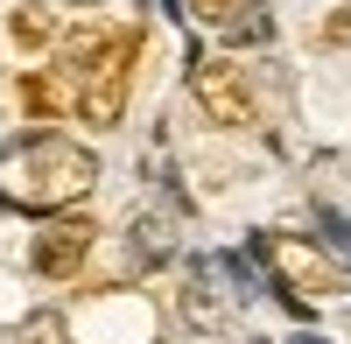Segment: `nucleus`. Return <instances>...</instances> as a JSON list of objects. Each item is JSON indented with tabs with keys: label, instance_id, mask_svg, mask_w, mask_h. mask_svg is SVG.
Returning <instances> with one entry per match:
<instances>
[{
	"label": "nucleus",
	"instance_id": "7ed1b4c3",
	"mask_svg": "<svg viewBox=\"0 0 351 344\" xmlns=\"http://www.w3.org/2000/svg\"><path fill=\"white\" fill-rule=\"evenodd\" d=\"M134 56H141V36L134 28H112L106 49L84 64V84H77V120L92 134H112L127 120V92H134Z\"/></svg>",
	"mask_w": 351,
	"mask_h": 344
},
{
	"label": "nucleus",
	"instance_id": "f8f14e48",
	"mask_svg": "<svg viewBox=\"0 0 351 344\" xmlns=\"http://www.w3.org/2000/svg\"><path fill=\"white\" fill-rule=\"evenodd\" d=\"M64 8H99V0H64Z\"/></svg>",
	"mask_w": 351,
	"mask_h": 344
},
{
	"label": "nucleus",
	"instance_id": "20e7f679",
	"mask_svg": "<svg viewBox=\"0 0 351 344\" xmlns=\"http://www.w3.org/2000/svg\"><path fill=\"white\" fill-rule=\"evenodd\" d=\"M190 99H197L204 120L225 127V134L260 120V99H253V84H246V71L232 64V56H204V49L190 56Z\"/></svg>",
	"mask_w": 351,
	"mask_h": 344
},
{
	"label": "nucleus",
	"instance_id": "9d476101",
	"mask_svg": "<svg viewBox=\"0 0 351 344\" xmlns=\"http://www.w3.org/2000/svg\"><path fill=\"white\" fill-rule=\"evenodd\" d=\"M218 36H225V42H274V14H267V8H253V0H246V8L232 14V21L218 28Z\"/></svg>",
	"mask_w": 351,
	"mask_h": 344
},
{
	"label": "nucleus",
	"instance_id": "f03ea898",
	"mask_svg": "<svg viewBox=\"0 0 351 344\" xmlns=\"http://www.w3.org/2000/svg\"><path fill=\"white\" fill-rule=\"evenodd\" d=\"M246 253L274 274L267 288H288V295H302V302H330V295H344V281H351L337 267V253L316 246L309 232H253Z\"/></svg>",
	"mask_w": 351,
	"mask_h": 344
},
{
	"label": "nucleus",
	"instance_id": "6e6552de",
	"mask_svg": "<svg viewBox=\"0 0 351 344\" xmlns=\"http://www.w3.org/2000/svg\"><path fill=\"white\" fill-rule=\"evenodd\" d=\"M127 232H134V260H141V267H162L169 253H176V232H169V218H155V211H148V218H134Z\"/></svg>",
	"mask_w": 351,
	"mask_h": 344
},
{
	"label": "nucleus",
	"instance_id": "423d86ee",
	"mask_svg": "<svg viewBox=\"0 0 351 344\" xmlns=\"http://www.w3.org/2000/svg\"><path fill=\"white\" fill-rule=\"evenodd\" d=\"M176 317H183V330H204V337H218V330H232V295L218 288L211 274H190L183 288H176Z\"/></svg>",
	"mask_w": 351,
	"mask_h": 344
},
{
	"label": "nucleus",
	"instance_id": "0eeeda50",
	"mask_svg": "<svg viewBox=\"0 0 351 344\" xmlns=\"http://www.w3.org/2000/svg\"><path fill=\"white\" fill-rule=\"evenodd\" d=\"M8 36H14V49H49L56 42V8H36V0H28V8H14L8 14Z\"/></svg>",
	"mask_w": 351,
	"mask_h": 344
},
{
	"label": "nucleus",
	"instance_id": "1a4fd4ad",
	"mask_svg": "<svg viewBox=\"0 0 351 344\" xmlns=\"http://www.w3.org/2000/svg\"><path fill=\"white\" fill-rule=\"evenodd\" d=\"M56 106H64V99H56V77H43V71H21V112H28V120H56Z\"/></svg>",
	"mask_w": 351,
	"mask_h": 344
},
{
	"label": "nucleus",
	"instance_id": "f257e3e1",
	"mask_svg": "<svg viewBox=\"0 0 351 344\" xmlns=\"http://www.w3.org/2000/svg\"><path fill=\"white\" fill-rule=\"evenodd\" d=\"M99 190V155L64 134H21L8 155V197L21 211H71Z\"/></svg>",
	"mask_w": 351,
	"mask_h": 344
},
{
	"label": "nucleus",
	"instance_id": "39448f33",
	"mask_svg": "<svg viewBox=\"0 0 351 344\" xmlns=\"http://www.w3.org/2000/svg\"><path fill=\"white\" fill-rule=\"evenodd\" d=\"M92 218H77V211H56L43 232H36V246H28V267H36L43 281H71L84 260H92Z\"/></svg>",
	"mask_w": 351,
	"mask_h": 344
},
{
	"label": "nucleus",
	"instance_id": "9b49d317",
	"mask_svg": "<svg viewBox=\"0 0 351 344\" xmlns=\"http://www.w3.org/2000/svg\"><path fill=\"white\" fill-rule=\"evenodd\" d=\"M246 0H183V14H197V21H211V28H225L232 14H239Z\"/></svg>",
	"mask_w": 351,
	"mask_h": 344
}]
</instances>
